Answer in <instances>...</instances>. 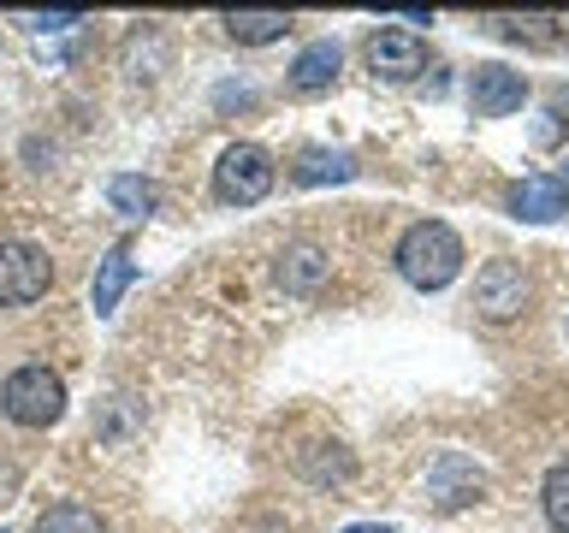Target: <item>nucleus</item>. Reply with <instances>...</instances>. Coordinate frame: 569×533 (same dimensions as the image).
<instances>
[{
	"label": "nucleus",
	"mask_w": 569,
	"mask_h": 533,
	"mask_svg": "<svg viewBox=\"0 0 569 533\" xmlns=\"http://www.w3.org/2000/svg\"><path fill=\"white\" fill-rule=\"evenodd\" d=\"M391 266L403 273V284L416 291H445L462 273V238L445 220H416L391 249Z\"/></svg>",
	"instance_id": "nucleus-1"
},
{
	"label": "nucleus",
	"mask_w": 569,
	"mask_h": 533,
	"mask_svg": "<svg viewBox=\"0 0 569 533\" xmlns=\"http://www.w3.org/2000/svg\"><path fill=\"white\" fill-rule=\"evenodd\" d=\"M0 415H7L12 426H53L66 415V380L42 362H24L12 368L7 380H0Z\"/></svg>",
	"instance_id": "nucleus-2"
},
{
	"label": "nucleus",
	"mask_w": 569,
	"mask_h": 533,
	"mask_svg": "<svg viewBox=\"0 0 569 533\" xmlns=\"http://www.w3.org/2000/svg\"><path fill=\"white\" fill-rule=\"evenodd\" d=\"M533 302V279L522 261H487L475 273V314L487 320V326H510V320H522Z\"/></svg>",
	"instance_id": "nucleus-3"
},
{
	"label": "nucleus",
	"mask_w": 569,
	"mask_h": 533,
	"mask_svg": "<svg viewBox=\"0 0 569 533\" xmlns=\"http://www.w3.org/2000/svg\"><path fill=\"white\" fill-rule=\"evenodd\" d=\"M273 154L261 149V142H231L220 154V167H213V195L231 208H256L267 190H273Z\"/></svg>",
	"instance_id": "nucleus-4"
},
{
	"label": "nucleus",
	"mask_w": 569,
	"mask_h": 533,
	"mask_svg": "<svg viewBox=\"0 0 569 533\" xmlns=\"http://www.w3.org/2000/svg\"><path fill=\"white\" fill-rule=\"evenodd\" d=\"M53 284V261L42 243H24V238H7L0 243V309H30L42 302Z\"/></svg>",
	"instance_id": "nucleus-5"
},
{
	"label": "nucleus",
	"mask_w": 569,
	"mask_h": 533,
	"mask_svg": "<svg viewBox=\"0 0 569 533\" xmlns=\"http://www.w3.org/2000/svg\"><path fill=\"white\" fill-rule=\"evenodd\" d=\"M362 60L380 83H409L427 71V42L416 30H373L362 42Z\"/></svg>",
	"instance_id": "nucleus-6"
},
{
	"label": "nucleus",
	"mask_w": 569,
	"mask_h": 533,
	"mask_svg": "<svg viewBox=\"0 0 569 533\" xmlns=\"http://www.w3.org/2000/svg\"><path fill=\"white\" fill-rule=\"evenodd\" d=\"M522 101H528V78L516 66L487 60V66L469 71V107H475V119H505Z\"/></svg>",
	"instance_id": "nucleus-7"
},
{
	"label": "nucleus",
	"mask_w": 569,
	"mask_h": 533,
	"mask_svg": "<svg viewBox=\"0 0 569 533\" xmlns=\"http://www.w3.org/2000/svg\"><path fill=\"white\" fill-rule=\"evenodd\" d=\"M480 492H487V474H480L462 451H445L433 469H427V497H433V510H439V515H451V510H462V504H475Z\"/></svg>",
	"instance_id": "nucleus-8"
},
{
	"label": "nucleus",
	"mask_w": 569,
	"mask_h": 533,
	"mask_svg": "<svg viewBox=\"0 0 569 533\" xmlns=\"http://www.w3.org/2000/svg\"><path fill=\"white\" fill-rule=\"evenodd\" d=\"M338 66H345V48H338L332 36H320V42H309L291 60L284 83H291V95H327V89L338 83Z\"/></svg>",
	"instance_id": "nucleus-9"
},
{
	"label": "nucleus",
	"mask_w": 569,
	"mask_h": 533,
	"mask_svg": "<svg viewBox=\"0 0 569 533\" xmlns=\"http://www.w3.org/2000/svg\"><path fill=\"white\" fill-rule=\"evenodd\" d=\"M327 273H332V261H327V249H320V243H284L279 261H273V279L291 296H315L320 284H327Z\"/></svg>",
	"instance_id": "nucleus-10"
},
{
	"label": "nucleus",
	"mask_w": 569,
	"mask_h": 533,
	"mask_svg": "<svg viewBox=\"0 0 569 533\" xmlns=\"http://www.w3.org/2000/svg\"><path fill=\"white\" fill-rule=\"evenodd\" d=\"M510 213H516V220H528V225H551V220H563V213H569V195H563V184L551 172H528L522 184L510 190Z\"/></svg>",
	"instance_id": "nucleus-11"
},
{
	"label": "nucleus",
	"mask_w": 569,
	"mask_h": 533,
	"mask_svg": "<svg viewBox=\"0 0 569 533\" xmlns=\"http://www.w3.org/2000/svg\"><path fill=\"white\" fill-rule=\"evenodd\" d=\"M131 279H137L131 243H113V249H107V261L96 266V291H89V302H96L101 320L119 314V302H124V291H131Z\"/></svg>",
	"instance_id": "nucleus-12"
},
{
	"label": "nucleus",
	"mask_w": 569,
	"mask_h": 533,
	"mask_svg": "<svg viewBox=\"0 0 569 533\" xmlns=\"http://www.w3.org/2000/svg\"><path fill=\"white\" fill-rule=\"evenodd\" d=\"M291 178L302 190H320V184H350L356 178V154L350 149H302Z\"/></svg>",
	"instance_id": "nucleus-13"
},
{
	"label": "nucleus",
	"mask_w": 569,
	"mask_h": 533,
	"mask_svg": "<svg viewBox=\"0 0 569 533\" xmlns=\"http://www.w3.org/2000/svg\"><path fill=\"white\" fill-rule=\"evenodd\" d=\"M220 24L238 48H267L279 36H291V12H226Z\"/></svg>",
	"instance_id": "nucleus-14"
},
{
	"label": "nucleus",
	"mask_w": 569,
	"mask_h": 533,
	"mask_svg": "<svg viewBox=\"0 0 569 533\" xmlns=\"http://www.w3.org/2000/svg\"><path fill=\"white\" fill-rule=\"evenodd\" d=\"M297 474L309 480V486H338V480L356 474V456L345 444H309V451H297Z\"/></svg>",
	"instance_id": "nucleus-15"
},
{
	"label": "nucleus",
	"mask_w": 569,
	"mask_h": 533,
	"mask_svg": "<svg viewBox=\"0 0 569 533\" xmlns=\"http://www.w3.org/2000/svg\"><path fill=\"white\" fill-rule=\"evenodd\" d=\"M107 202H113L124 220H149V213L160 208V190L137 172H119V178H107Z\"/></svg>",
	"instance_id": "nucleus-16"
},
{
	"label": "nucleus",
	"mask_w": 569,
	"mask_h": 533,
	"mask_svg": "<svg viewBox=\"0 0 569 533\" xmlns=\"http://www.w3.org/2000/svg\"><path fill=\"white\" fill-rule=\"evenodd\" d=\"M30 533H107V522L89 504H53V510L36 515Z\"/></svg>",
	"instance_id": "nucleus-17"
},
{
	"label": "nucleus",
	"mask_w": 569,
	"mask_h": 533,
	"mask_svg": "<svg viewBox=\"0 0 569 533\" xmlns=\"http://www.w3.org/2000/svg\"><path fill=\"white\" fill-rule=\"evenodd\" d=\"M540 510H546V522L569 533V462H551L546 480H540Z\"/></svg>",
	"instance_id": "nucleus-18"
},
{
	"label": "nucleus",
	"mask_w": 569,
	"mask_h": 533,
	"mask_svg": "<svg viewBox=\"0 0 569 533\" xmlns=\"http://www.w3.org/2000/svg\"><path fill=\"white\" fill-rule=\"evenodd\" d=\"M30 30H71V24H83V12H36V18H24Z\"/></svg>",
	"instance_id": "nucleus-19"
},
{
	"label": "nucleus",
	"mask_w": 569,
	"mask_h": 533,
	"mask_svg": "<svg viewBox=\"0 0 569 533\" xmlns=\"http://www.w3.org/2000/svg\"><path fill=\"white\" fill-rule=\"evenodd\" d=\"M18 492V469H12V462L7 456H0V504H7V497Z\"/></svg>",
	"instance_id": "nucleus-20"
},
{
	"label": "nucleus",
	"mask_w": 569,
	"mask_h": 533,
	"mask_svg": "<svg viewBox=\"0 0 569 533\" xmlns=\"http://www.w3.org/2000/svg\"><path fill=\"white\" fill-rule=\"evenodd\" d=\"M345 533H398L391 522H356V527H345Z\"/></svg>",
	"instance_id": "nucleus-21"
},
{
	"label": "nucleus",
	"mask_w": 569,
	"mask_h": 533,
	"mask_svg": "<svg viewBox=\"0 0 569 533\" xmlns=\"http://www.w3.org/2000/svg\"><path fill=\"white\" fill-rule=\"evenodd\" d=\"M558 184H563V195H569V172H563V178H558Z\"/></svg>",
	"instance_id": "nucleus-22"
}]
</instances>
